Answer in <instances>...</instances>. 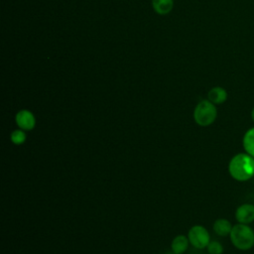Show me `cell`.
Returning <instances> with one entry per match:
<instances>
[{"label":"cell","mask_w":254,"mask_h":254,"mask_svg":"<svg viewBox=\"0 0 254 254\" xmlns=\"http://www.w3.org/2000/svg\"><path fill=\"white\" fill-rule=\"evenodd\" d=\"M228 172L235 181L250 180L254 176V158L246 152L234 155L229 161Z\"/></svg>","instance_id":"6da1fadb"},{"label":"cell","mask_w":254,"mask_h":254,"mask_svg":"<svg viewBox=\"0 0 254 254\" xmlns=\"http://www.w3.org/2000/svg\"><path fill=\"white\" fill-rule=\"evenodd\" d=\"M229 236L234 247L239 250L246 251L254 246V230L248 224H235Z\"/></svg>","instance_id":"7a4b0ae2"},{"label":"cell","mask_w":254,"mask_h":254,"mask_svg":"<svg viewBox=\"0 0 254 254\" xmlns=\"http://www.w3.org/2000/svg\"><path fill=\"white\" fill-rule=\"evenodd\" d=\"M217 117V109L208 99L199 101L193 110V119L201 127L211 125Z\"/></svg>","instance_id":"3957f363"},{"label":"cell","mask_w":254,"mask_h":254,"mask_svg":"<svg viewBox=\"0 0 254 254\" xmlns=\"http://www.w3.org/2000/svg\"><path fill=\"white\" fill-rule=\"evenodd\" d=\"M190 243L196 249H203L207 247L210 242V236L206 228L202 225H193L188 232Z\"/></svg>","instance_id":"277c9868"},{"label":"cell","mask_w":254,"mask_h":254,"mask_svg":"<svg viewBox=\"0 0 254 254\" xmlns=\"http://www.w3.org/2000/svg\"><path fill=\"white\" fill-rule=\"evenodd\" d=\"M16 124L24 131H31L36 126V118L33 112L28 109H22L15 116Z\"/></svg>","instance_id":"5b68a950"},{"label":"cell","mask_w":254,"mask_h":254,"mask_svg":"<svg viewBox=\"0 0 254 254\" xmlns=\"http://www.w3.org/2000/svg\"><path fill=\"white\" fill-rule=\"evenodd\" d=\"M235 218L238 223L249 224L254 221V204L243 203L235 211Z\"/></svg>","instance_id":"8992f818"},{"label":"cell","mask_w":254,"mask_h":254,"mask_svg":"<svg viewBox=\"0 0 254 254\" xmlns=\"http://www.w3.org/2000/svg\"><path fill=\"white\" fill-rule=\"evenodd\" d=\"M207 99L213 104H222L227 99V91L221 86H214L208 91Z\"/></svg>","instance_id":"52a82bcc"},{"label":"cell","mask_w":254,"mask_h":254,"mask_svg":"<svg viewBox=\"0 0 254 254\" xmlns=\"http://www.w3.org/2000/svg\"><path fill=\"white\" fill-rule=\"evenodd\" d=\"M189 238L185 235H178L176 236L171 244V249L175 254H183L189 248Z\"/></svg>","instance_id":"ba28073f"},{"label":"cell","mask_w":254,"mask_h":254,"mask_svg":"<svg viewBox=\"0 0 254 254\" xmlns=\"http://www.w3.org/2000/svg\"><path fill=\"white\" fill-rule=\"evenodd\" d=\"M232 225L229 220L225 218H218L213 223V231L218 236H227L232 230Z\"/></svg>","instance_id":"9c48e42d"},{"label":"cell","mask_w":254,"mask_h":254,"mask_svg":"<svg viewBox=\"0 0 254 254\" xmlns=\"http://www.w3.org/2000/svg\"><path fill=\"white\" fill-rule=\"evenodd\" d=\"M152 6L159 15L170 13L174 7V0H152Z\"/></svg>","instance_id":"30bf717a"},{"label":"cell","mask_w":254,"mask_h":254,"mask_svg":"<svg viewBox=\"0 0 254 254\" xmlns=\"http://www.w3.org/2000/svg\"><path fill=\"white\" fill-rule=\"evenodd\" d=\"M242 145L245 152L254 158V127L245 132L242 139Z\"/></svg>","instance_id":"8fae6325"},{"label":"cell","mask_w":254,"mask_h":254,"mask_svg":"<svg viewBox=\"0 0 254 254\" xmlns=\"http://www.w3.org/2000/svg\"><path fill=\"white\" fill-rule=\"evenodd\" d=\"M26 133L24 130L22 129H17V130H14L12 131L11 135H10V139H11V142L14 144V145H22L23 143H25L26 141Z\"/></svg>","instance_id":"7c38bea8"},{"label":"cell","mask_w":254,"mask_h":254,"mask_svg":"<svg viewBox=\"0 0 254 254\" xmlns=\"http://www.w3.org/2000/svg\"><path fill=\"white\" fill-rule=\"evenodd\" d=\"M207 252L208 254H222L223 253V246L221 245L220 242L216 240H212L208 243L207 247Z\"/></svg>","instance_id":"4fadbf2b"},{"label":"cell","mask_w":254,"mask_h":254,"mask_svg":"<svg viewBox=\"0 0 254 254\" xmlns=\"http://www.w3.org/2000/svg\"><path fill=\"white\" fill-rule=\"evenodd\" d=\"M251 118H252V120H253V122H254V107H253V109H252V111H251Z\"/></svg>","instance_id":"5bb4252c"},{"label":"cell","mask_w":254,"mask_h":254,"mask_svg":"<svg viewBox=\"0 0 254 254\" xmlns=\"http://www.w3.org/2000/svg\"><path fill=\"white\" fill-rule=\"evenodd\" d=\"M165 254H175V253L172 251V252H168V253H165Z\"/></svg>","instance_id":"9a60e30c"}]
</instances>
